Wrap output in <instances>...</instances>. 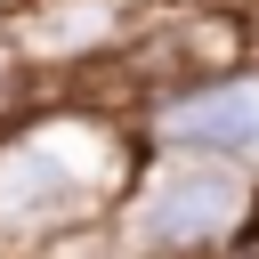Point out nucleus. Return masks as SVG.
Listing matches in <instances>:
<instances>
[{
  "label": "nucleus",
  "instance_id": "nucleus-3",
  "mask_svg": "<svg viewBox=\"0 0 259 259\" xmlns=\"http://www.w3.org/2000/svg\"><path fill=\"white\" fill-rule=\"evenodd\" d=\"M138 138L178 146V154H219L259 178V65H227V73H194V81L154 89L138 105Z\"/></svg>",
  "mask_w": 259,
  "mask_h": 259
},
{
  "label": "nucleus",
  "instance_id": "nucleus-8",
  "mask_svg": "<svg viewBox=\"0 0 259 259\" xmlns=\"http://www.w3.org/2000/svg\"><path fill=\"white\" fill-rule=\"evenodd\" d=\"M243 16H251V8H243ZM251 65H259V16H251Z\"/></svg>",
  "mask_w": 259,
  "mask_h": 259
},
{
  "label": "nucleus",
  "instance_id": "nucleus-7",
  "mask_svg": "<svg viewBox=\"0 0 259 259\" xmlns=\"http://www.w3.org/2000/svg\"><path fill=\"white\" fill-rule=\"evenodd\" d=\"M32 8H40V0H0V32H8L16 16H32Z\"/></svg>",
  "mask_w": 259,
  "mask_h": 259
},
{
  "label": "nucleus",
  "instance_id": "nucleus-2",
  "mask_svg": "<svg viewBox=\"0 0 259 259\" xmlns=\"http://www.w3.org/2000/svg\"><path fill=\"white\" fill-rule=\"evenodd\" d=\"M243 235H259V178L243 162L178 154V146H146L138 178L97 227L105 259H202Z\"/></svg>",
  "mask_w": 259,
  "mask_h": 259
},
{
  "label": "nucleus",
  "instance_id": "nucleus-6",
  "mask_svg": "<svg viewBox=\"0 0 259 259\" xmlns=\"http://www.w3.org/2000/svg\"><path fill=\"white\" fill-rule=\"evenodd\" d=\"M202 259H259V235H243V243H227V251H202Z\"/></svg>",
  "mask_w": 259,
  "mask_h": 259
},
{
  "label": "nucleus",
  "instance_id": "nucleus-4",
  "mask_svg": "<svg viewBox=\"0 0 259 259\" xmlns=\"http://www.w3.org/2000/svg\"><path fill=\"white\" fill-rule=\"evenodd\" d=\"M154 0H40L32 16L8 24L16 57L40 73V89H97L105 65L130 49Z\"/></svg>",
  "mask_w": 259,
  "mask_h": 259
},
{
  "label": "nucleus",
  "instance_id": "nucleus-1",
  "mask_svg": "<svg viewBox=\"0 0 259 259\" xmlns=\"http://www.w3.org/2000/svg\"><path fill=\"white\" fill-rule=\"evenodd\" d=\"M138 113L97 89H40L0 130V259H57L89 243L138 178Z\"/></svg>",
  "mask_w": 259,
  "mask_h": 259
},
{
  "label": "nucleus",
  "instance_id": "nucleus-5",
  "mask_svg": "<svg viewBox=\"0 0 259 259\" xmlns=\"http://www.w3.org/2000/svg\"><path fill=\"white\" fill-rule=\"evenodd\" d=\"M32 97H40V73H32V65L16 57V40L0 32V130H8V121H16Z\"/></svg>",
  "mask_w": 259,
  "mask_h": 259
}]
</instances>
